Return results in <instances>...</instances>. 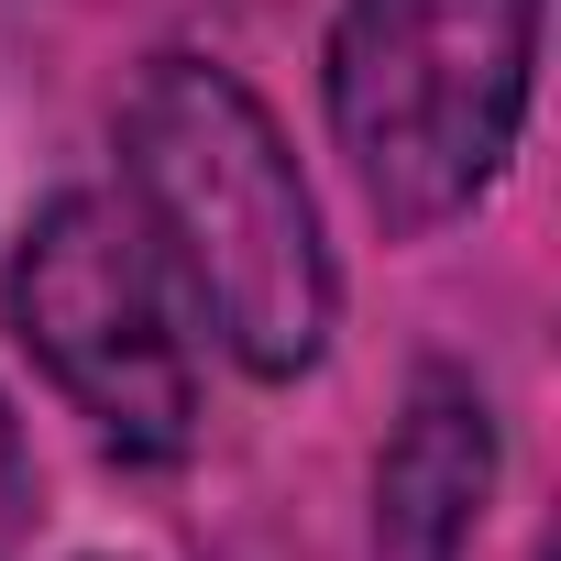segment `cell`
Here are the masks:
<instances>
[{"instance_id":"obj_1","label":"cell","mask_w":561,"mask_h":561,"mask_svg":"<svg viewBox=\"0 0 561 561\" xmlns=\"http://www.w3.org/2000/svg\"><path fill=\"white\" fill-rule=\"evenodd\" d=\"M122 209L165 253L176 298L220 331V353L264 386H287L331 342V242L320 198L275 133V111L209 67V56H154L122 100Z\"/></svg>"},{"instance_id":"obj_2","label":"cell","mask_w":561,"mask_h":561,"mask_svg":"<svg viewBox=\"0 0 561 561\" xmlns=\"http://www.w3.org/2000/svg\"><path fill=\"white\" fill-rule=\"evenodd\" d=\"M539 0H342L331 133L386 231L462 220L517 154Z\"/></svg>"},{"instance_id":"obj_3","label":"cell","mask_w":561,"mask_h":561,"mask_svg":"<svg viewBox=\"0 0 561 561\" xmlns=\"http://www.w3.org/2000/svg\"><path fill=\"white\" fill-rule=\"evenodd\" d=\"M12 331L78 397V419L122 462H176L198 440V342L165 253L122 198H45L12 253Z\"/></svg>"},{"instance_id":"obj_4","label":"cell","mask_w":561,"mask_h":561,"mask_svg":"<svg viewBox=\"0 0 561 561\" xmlns=\"http://www.w3.org/2000/svg\"><path fill=\"white\" fill-rule=\"evenodd\" d=\"M495 484V419L462 375H419L386 462H375V550L386 561H473V517Z\"/></svg>"},{"instance_id":"obj_5","label":"cell","mask_w":561,"mask_h":561,"mask_svg":"<svg viewBox=\"0 0 561 561\" xmlns=\"http://www.w3.org/2000/svg\"><path fill=\"white\" fill-rule=\"evenodd\" d=\"M23 528H34V451H23V419L0 408V561L23 550Z\"/></svg>"}]
</instances>
